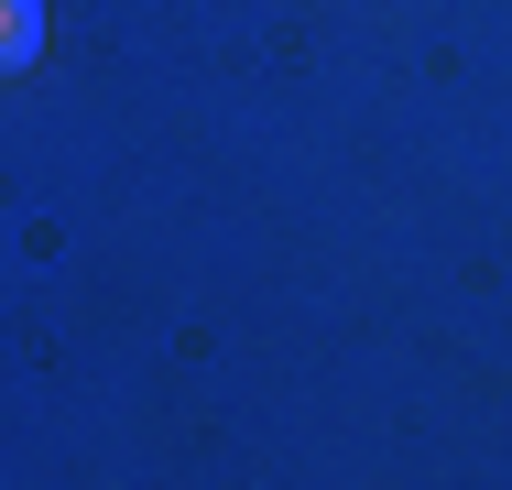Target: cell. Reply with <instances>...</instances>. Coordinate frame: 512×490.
I'll return each mask as SVG.
<instances>
[{
  "label": "cell",
  "instance_id": "cell-1",
  "mask_svg": "<svg viewBox=\"0 0 512 490\" xmlns=\"http://www.w3.org/2000/svg\"><path fill=\"white\" fill-rule=\"evenodd\" d=\"M44 55V0H0V77H22Z\"/></svg>",
  "mask_w": 512,
  "mask_h": 490
}]
</instances>
